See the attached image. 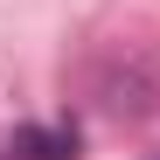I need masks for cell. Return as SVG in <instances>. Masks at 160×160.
I'll use <instances>...</instances> for the list:
<instances>
[{"label":"cell","instance_id":"1","mask_svg":"<svg viewBox=\"0 0 160 160\" xmlns=\"http://www.w3.org/2000/svg\"><path fill=\"white\" fill-rule=\"evenodd\" d=\"M0 146H7L14 160H77V153H84V132H77V118H56V125H14Z\"/></svg>","mask_w":160,"mask_h":160},{"label":"cell","instance_id":"2","mask_svg":"<svg viewBox=\"0 0 160 160\" xmlns=\"http://www.w3.org/2000/svg\"><path fill=\"white\" fill-rule=\"evenodd\" d=\"M104 112H118V118H146L153 112V84L139 70H112L104 77Z\"/></svg>","mask_w":160,"mask_h":160}]
</instances>
